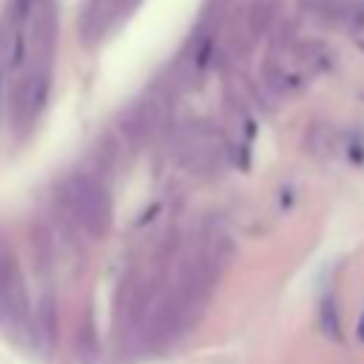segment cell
<instances>
[{
    "label": "cell",
    "mask_w": 364,
    "mask_h": 364,
    "mask_svg": "<svg viewBox=\"0 0 364 364\" xmlns=\"http://www.w3.org/2000/svg\"><path fill=\"white\" fill-rule=\"evenodd\" d=\"M358 330H361V338H364V316H361V321H358Z\"/></svg>",
    "instance_id": "6da1fadb"
}]
</instances>
